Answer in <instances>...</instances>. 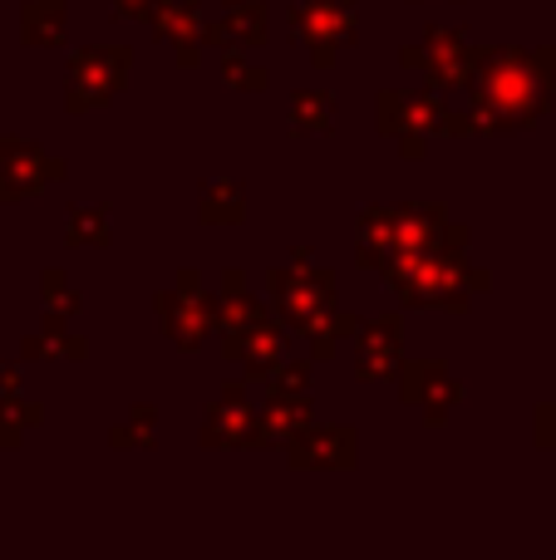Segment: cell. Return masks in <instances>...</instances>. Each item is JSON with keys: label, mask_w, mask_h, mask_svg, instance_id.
Masks as SVG:
<instances>
[{"label": "cell", "mask_w": 556, "mask_h": 560, "mask_svg": "<svg viewBox=\"0 0 556 560\" xmlns=\"http://www.w3.org/2000/svg\"><path fill=\"white\" fill-rule=\"evenodd\" d=\"M552 49H498V55H488L478 65V84H473V124H483L488 133L532 124L552 104Z\"/></svg>", "instance_id": "cell-1"}, {"label": "cell", "mask_w": 556, "mask_h": 560, "mask_svg": "<svg viewBox=\"0 0 556 560\" xmlns=\"http://www.w3.org/2000/svg\"><path fill=\"white\" fill-rule=\"evenodd\" d=\"M124 69H128V55L114 45H99V49H89L84 59H74V94H69V108L104 104V98L118 89Z\"/></svg>", "instance_id": "cell-2"}, {"label": "cell", "mask_w": 556, "mask_h": 560, "mask_svg": "<svg viewBox=\"0 0 556 560\" xmlns=\"http://www.w3.org/2000/svg\"><path fill=\"white\" fill-rule=\"evenodd\" d=\"M355 374L360 378L399 374V325H394V319H374V325L360 335V349H355Z\"/></svg>", "instance_id": "cell-3"}, {"label": "cell", "mask_w": 556, "mask_h": 560, "mask_svg": "<svg viewBox=\"0 0 556 560\" xmlns=\"http://www.w3.org/2000/svg\"><path fill=\"white\" fill-rule=\"evenodd\" d=\"M271 285H276V300H281V310L296 319V325H311V319L321 315L325 305H331V276L301 280V276H281V271H276Z\"/></svg>", "instance_id": "cell-4"}, {"label": "cell", "mask_w": 556, "mask_h": 560, "mask_svg": "<svg viewBox=\"0 0 556 560\" xmlns=\"http://www.w3.org/2000/svg\"><path fill=\"white\" fill-rule=\"evenodd\" d=\"M0 158H5V173H0V192L5 197H20V192H30V187L59 177L55 158H39L35 148H25V143H5L0 148Z\"/></svg>", "instance_id": "cell-5"}, {"label": "cell", "mask_w": 556, "mask_h": 560, "mask_svg": "<svg viewBox=\"0 0 556 560\" xmlns=\"http://www.w3.org/2000/svg\"><path fill=\"white\" fill-rule=\"evenodd\" d=\"M296 25L311 35V45H315V59H331V45L335 39H345L350 35V5H311L305 15H296Z\"/></svg>", "instance_id": "cell-6"}, {"label": "cell", "mask_w": 556, "mask_h": 560, "mask_svg": "<svg viewBox=\"0 0 556 560\" xmlns=\"http://www.w3.org/2000/svg\"><path fill=\"white\" fill-rule=\"evenodd\" d=\"M187 295V305H177V300H158V310L167 315V329H173V339L177 345H197V339L207 335V300H197L193 290H183Z\"/></svg>", "instance_id": "cell-7"}, {"label": "cell", "mask_w": 556, "mask_h": 560, "mask_svg": "<svg viewBox=\"0 0 556 560\" xmlns=\"http://www.w3.org/2000/svg\"><path fill=\"white\" fill-rule=\"evenodd\" d=\"M409 394H414V404H424L429 413H443L439 394H443V398H459V388L443 378L439 364H419V369H409Z\"/></svg>", "instance_id": "cell-8"}, {"label": "cell", "mask_w": 556, "mask_h": 560, "mask_svg": "<svg viewBox=\"0 0 556 560\" xmlns=\"http://www.w3.org/2000/svg\"><path fill=\"white\" fill-rule=\"evenodd\" d=\"M315 443H321L315 453H311V447H296L291 463H296V467H311V463L345 467V463H350V428H331V433H321Z\"/></svg>", "instance_id": "cell-9"}, {"label": "cell", "mask_w": 556, "mask_h": 560, "mask_svg": "<svg viewBox=\"0 0 556 560\" xmlns=\"http://www.w3.org/2000/svg\"><path fill=\"white\" fill-rule=\"evenodd\" d=\"M242 359L252 369H271L276 359H281V335H276L266 319H252V325H246V339H242Z\"/></svg>", "instance_id": "cell-10"}, {"label": "cell", "mask_w": 556, "mask_h": 560, "mask_svg": "<svg viewBox=\"0 0 556 560\" xmlns=\"http://www.w3.org/2000/svg\"><path fill=\"white\" fill-rule=\"evenodd\" d=\"M246 433H252V418H246V408H236L232 394H227V404L217 408V418L207 423V443H242Z\"/></svg>", "instance_id": "cell-11"}, {"label": "cell", "mask_w": 556, "mask_h": 560, "mask_svg": "<svg viewBox=\"0 0 556 560\" xmlns=\"http://www.w3.org/2000/svg\"><path fill=\"white\" fill-rule=\"evenodd\" d=\"M227 30H232V35H242L246 30V45H256V39L266 35V5H252V0H232V5H227Z\"/></svg>", "instance_id": "cell-12"}, {"label": "cell", "mask_w": 556, "mask_h": 560, "mask_svg": "<svg viewBox=\"0 0 556 560\" xmlns=\"http://www.w3.org/2000/svg\"><path fill=\"white\" fill-rule=\"evenodd\" d=\"M335 118V104L331 98H315V94H301L296 98V133H315V128H331Z\"/></svg>", "instance_id": "cell-13"}, {"label": "cell", "mask_w": 556, "mask_h": 560, "mask_svg": "<svg viewBox=\"0 0 556 560\" xmlns=\"http://www.w3.org/2000/svg\"><path fill=\"white\" fill-rule=\"evenodd\" d=\"M207 202H242V187H232V183H217V187H207ZM207 222H236L242 217V207H207Z\"/></svg>", "instance_id": "cell-14"}, {"label": "cell", "mask_w": 556, "mask_h": 560, "mask_svg": "<svg viewBox=\"0 0 556 560\" xmlns=\"http://www.w3.org/2000/svg\"><path fill=\"white\" fill-rule=\"evenodd\" d=\"M305 418H311V408L301 398H276L271 413H266V428H301Z\"/></svg>", "instance_id": "cell-15"}, {"label": "cell", "mask_w": 556, "mask_h": 560, "mask_svg": "<svg viewBox=\"0 0 556 560\" xmlns=\"http://www.w3.org/2000/svg\"><path fill=\"white\" fill-rule=\"evenodd\" d=\"M193 25H197L193 5H163L158 10V30H167V35H177V39H187V30Z\"/></svg>", "instance_id": "cell-16"}, {"label": "cell", "mask_w": 556, "mask_h": 560, "mask_svg": "<svg viewBox=\"0 0 556 560\" xmlns=\"http://www.w3.org/2000/svg\"><path fill=\"white\" fill-rule=\"evenodd\" d=\"M118 5H124V10H118V15H143V10H148V0H118Z\"/></svg>", "instance_id": "cell-17"}, {"label": "cell", "mask_w": 556, "mask_h": 560, "mask_svg": "<svg viewBox=\"0 0 556 560\" xmlns=\"http://www.w3.org/2000/svg\"><path fill=\"white\" fill-rule=\"evenodd\" d=\"M552 447H556V438H552Z\"/></svg>", "instance_id": "cell-18"}]
</instances>
